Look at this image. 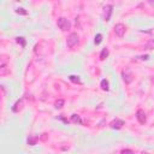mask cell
I'll return each instance as SVG.
<instances>
[{"mask_svg": "<svg viewBox=\"0 0 154 154\" xmlns=\"http://www.w3.org/2000/svg\"><path fill=\"white\" fill-rule=\"evenodd\" d=\"M125 31H126V28H125V25H124V24L118 23V24H116V25H114V34H116L117 36L123 37V36H124V34H125Z\"/></svg>", "mask_w": 154, "mask_h": 154, "instance_id": "277c9868", "label": "cell"}, {"mask_svg": "<svg viewBox=\"0 0 154 154\" xmlns=\"http://www.w3.org/2000/svg\"><path fill=\"white\" fill-rule=\"evenodd\" d=\"M122 76H123V79H124V82H125L126 84L131 83V82H132V79H134L132 72H131V71H130L129 69L124 70V71H123V73H122Z\"/></svg>", "mask_w": 154, "mask_h": 154, "instance_id": "5b68a950", "label": "cell"}, {"mask_svg": "<svg viewBox=\"0 0 154 154\" xmlns=\"http://www.w3.org/2000/svg\"><path fill=\"white\" fill-rule=\"evenodd\" d=\"M123 125H124V120H122V119H114V120H112L111 122V124H109V126L112 128V129H122L123 128Z\"/></svg>", "mask_w": 154, "mask_h": 154, "instance_id": "52a82bcc", "label": "cell"}, {"mask_svg": "<svg viewBox=\"0 0 154 154\" xmlns=\"http://www.w3.org/2000/svg\"><path fill=\"white\" fill-rule=\"evenodd\" d=\"M71 120H72L73 123L82 124V119H81V117H79L78 114H72V116H71Z\"/></svg>", "mask_w": 154, "mask_h": 154, "instance_id": "8fae6325", "label": "cell"}, {"mask_svg": "<svg viewBox=\"0 0 154 154\" xmlns=\"http://www.w3.org/2000/svg\"><path fill=\"white\" fill-rule=\"evenodd\" d=\"M70 81L71 82H73V83H81V81H79V77L78 76H70Z\"/></svg>", "mask_w": 154, "mask_h": 154, "instance_id": "9a60e30c", "label": "cell"}, {"mask_svg": "<svg viewBox=\"0 0 154 154\" xmlns=\"http://www.w3.org/2000/svg\"><path fill=\"white\" fill-rule=\"evenodd\" d=\"M102 41V35L101 34H97L95 36V45H100V42Z\"/></svg>", "mask_w": 154, "mask_h": 154, "instance_id": "2e32d148", "label": "cell"}, {"mask_svg": "<svg viewBox=\"0 0 154 154\" xmlns=\"http://www.w3.org/2000/svg\"><path fill=\"white\" fill-rule=\"evenodd\" d=\"M134 150H131V149H122V153H132Z\"/></svg>", "mask_w": 154, "mask_h": 154, "instance_id": "d6986e66", "label": "cell"}, {"mask_svg": "<svg viewBox=\"0 0 154 154\" xmlns=\"http://www.w3.org/2000/svg\"><path fill=\"white\" fill-rule=\"evenodd\" d=\"M77 43H78V35H77L76 32H71V34L67 36L66 46H67L69 48H72V47H75Z\"/></svg>", "mask_w": 154, "mask_h": 154, "instance_id": "7a4b0ae2", "label": "cell"}, {"mask_svg": "<svg viewBox=\"0 0 154 154\" xmlns=\"http://www.w3.org/2000/svg\"><path fill=\"white\" fill-rule=\"evenodd\" d=\"M16 12H17L18 14H26V13H28L24 8H17V10H16Z\"/></svg>", "mask_w": 154, "mask_h": 154, "instance_id": "e0dca14e", "label": "cell"}, {"mask_svg": "<svg viewBox=\"0 0 154 154\" xmlns=\"http://www.w3.org/2000/svg\"><path fill=\"white\" fill-rule=\"evenodd\" d=\"M144 48H146V49H154V38L149 40V41L144 45Z\"/></svg>", "mask_w": 154, "mask_h": 154, "instance_id": "7c38bea8", "label": "cell"}, {"mask_svg": "<svg viewBox=\"0 0 154 154\" xmlns=\"http://www.w3.org/2000/svg\"><path fill=\"white\" fill-rule=\"evenodd\" d=\"M148 1V4L152 6V7H154V0H147Z\"/></svg>", "mask_w": 154, "mask_h": 154, "instance_id": "ffe728a7", "label": "cell"}, {"mask_svg": "<svg viewBox=\"0 0 154 154\" xmlns=\"http://www.w3.org/2000/svg\"><path fill=\"white\" fill-rule=\"evenodd\" d=\"M136 118H137V120H138L140 124H144L147 122V116H146V112L143 109H137Z\"/></svg>", "mask_w": 154, "mask_h": 154, "instance_id": "8992f818", "label": "cell"}, {"mask_svg": "<svg viewBox=\"0 0 154 154\" xmlns=\"http://www.w3.org/2000/svg\"><path fill=\"white\" fill-rule=\"evenodd\" d=\"M26 142H28L29 146H35L36 144V137H29Z\"/></svg>", "mask_w": 154, "mask_h": 154, "instance_id": "5bb4252c", "label": "cell"}, {"mask_svg": "<svg viewBox=\"0 0 154 154\" xmlns=\"http://www.w3.org/2000/svg\"><path fill=\"white\" fill-rule=\"evenodd\" d=\"M17 42H18V43H20V45H22V47H24V46H25V41H24V38H23V37H17Z\"/></svg>", "mask_w": 154, "mask_h": 154, "instance_id": "ac0fdd59", "label": "cell"}, {"mask_svg": "<svg viewBox=\"0 0 154 154\" xmlns=\"http://www.w3.org/2000/svg\"><path fill=\"white\" fill-rule=\"evenodd\" d=\"M57 25H58V28H59L60 30L66 31V30H69V29H70L71 23H70V20H69V19H66V18H64V17H60V18H58Z\"/></svg>", "mask_w": 154, "mask_h": 154, "instance_id": "6da1fadb", "label": "cell"}, {"mask_svg": "<svg viewBox=\"0 0 154 154\" xmlns=\"http://www.w3.org/2000/svg\"><path fill=\"white\" fill-rule=\"evenodd\" d=\"M108 48H103L102 51H101V53H100V60H105L107 57H108Z\"/></svg>", "mask_w": 154, "mask_h": 154, "instance_id": "9c48e42d", "label": "cell"}, {"mask_svg": "<svg viewBox=\"0 0 154 154\" xmlns=\"http://www.w3.org/2000/svg\"><path fill=\"white\" fill-rule=\"evenodd\" d=\"M63 106H64V100H63V99H58V100L54 102V107H55L57 109H60Z\"/></svg>", "mask_w": 154, "mask_h": 154, "instance_id": "30bf717a", "label": "cell"}, {"mask_svg": "<svg viewBox=\"0 0 154 154\" xmlns=\"http://www.w3.org/2000/svg\"><path fill=\"white\" fill-rule=\"evenodd\" d=\"M101 88H102V90H108L109 88H108V81L107 79H102L101 81Z\"/></svg>", "mask_w": 154, "mask_h": 154, "instance_id": "4fadbf2b", "label": "cell"}, {"mask_svg": "<svg viewBox=\"0 0 154 154\" xmlns=\"http://www.w3.org/2000/svg\"><path fill=\"white\" fill-rule=\"evenodd\" d=\"M22 105H23V102H22V100H18L14 105H13V107H12V111L13 112H19V109L22 108Z\"/></svg>", "mask_w": 154, "mask_h": 154, "instance_id": "ba28073f", "label": "cell"}, {"mask_svg": "<svg viewBox=\"0 0 154 154\" xmlns=\"http://www.w3.org/2000/svg\"><path fill=\"white\" fill-rule=\"evenodd\" d=\"M112 11H113V6L112 5H106L103 7V12H102V18L105 22H108L109 18H111V14H112Z\"/></svg>", "mask_w": 154, "mask_h": 154, "instance_id": "3957f363", "label": "cell"}]
</instances>
